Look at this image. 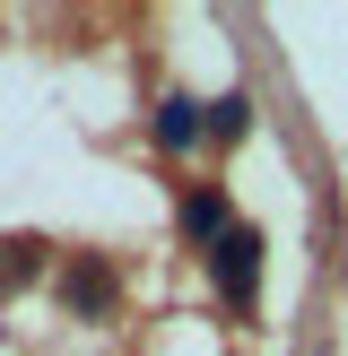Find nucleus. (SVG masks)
<instances>
[{
    "mask_svg": "<svg viewBox=\"0 0 348 356\" xmlns=\"http://www.w3.org/2000/svg\"><path fill=\"white\" fill-rule=\"evenodd\" d=\"M218 287L235 296V305H253V287H261V235L253 226H226L218 235Z\"/></svg>",
    "mask_w": 348,
    "mask_h": 356,
    "instance_id": "obj_1",
    "label": "nucleus"
},
{
    "mask_svg": "<svg viewBox=\"0 0 348 356\" xmlns=\"http://www.w3.org/2000/svg\"><path fill=\"white\" fill-rule=\"evenodd\" d=\"M157 139H166V148H191V139H200V104L166 96V104H157Z\"/></svg>",
    "mask_w": 348,
    "mask_h": 356,
    "instance_id": "obj_2",
    "label": "nucleus"
},
{
    "mask_svg": "<svg viewBox=\"0 0 348 356\" xmlns=\"http://www.w3.org/2000/svg\"><path fill=\"white\" fill-rule=\"evenodd\" d=\"M183 235H226V200L218 191H191L183 200Z\"/></svg>",
    "mask_w": 348,
    "mask_h": 356,
    "instance_id": "obj_3",
    "label": "nucleus"
},
{
    "mask_svg": "<svg viewBox=\"0 0 348 356\" xmlns=\"http://www.w3.org/2000/svg\"><path fill=\"white\" fill-rule=\"evenodd\" d=\"M70 305H79V313H104V305H113V270H70Z\"/></svg>",
    "mask_w": 348,
    "mask_h": 356,
    "instance_id": "obj_4",
    "label": "nucleus"
},
{
    "mask_svg": "<svg viewBox=\"0 0 348 356\" xmlns=\"http://www.w3.org/2000/svg\"><path fill=\"white\" fill-rule=\"evenodd\" d=\"M244 122H253V96H226V104H209V131H218V139H244Z\"/></svg>",
    "mask_w": 348,
    "mask_h": 356,
    "instance_id": "obj_5",
    "label": "nucleus"
}]
</instances>
